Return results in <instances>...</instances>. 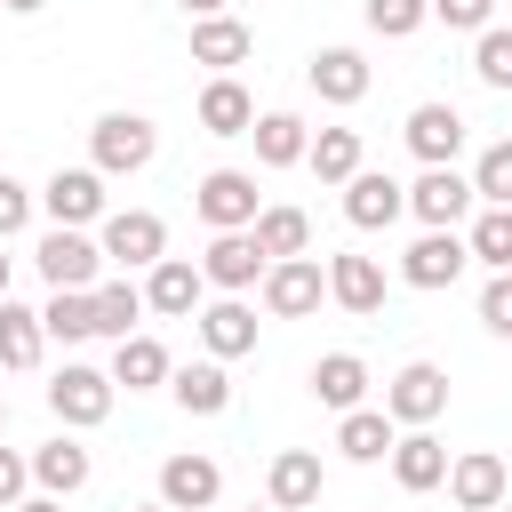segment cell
Listing matches in <instances>:
<instances>
[{"label":"cell","instance_id":"5bb4252c","mask_svg":"<svg viewBox=\"0 0 512 512\" xmlns=\"http://www.w3.org/2000/svg\"><path fill=\"white\" fill-rule=\"evenodd\" d=\"M464 264H472V240H464V232H424V240L400 256V280H408V288H456Z\"/></svg>","mask_w":512,"mask_h":512},{"label":"cell","instance_id":"7bdbcfd3","mask_svg":"<svg viewBox=\"0 0 512 512\" xmlns=\"http://www.w3.org/2000/svg\"><path fill=\"white\" fill-rule=\"evenodd\" d=\"M184 16L200 24V16H224V0H184Z\"/></svg>","mask_w":512,"mask_h":512},{"label":"cell","instance_id":"f1b7e54d","mask_svg":"<svg viewBox=\"0 0 512 512\" xmlns=\"http://www.w3.org/2000/svg\"><path fill=\"white\" fill-rule=\"evenodd\" d=\"M176 368H168V344L160 336H128V344H112V384H128V392H152V384H168Z\"/></svg>","mask_w":512,"mask_h":512},{"label":"cell","instance_id":"8992f818","mask_svg":"<svg viewBox=\"0 0 512 512\" xmlns=\"http://www.w3.org/2000/svg\"><path fill=\"white\" fill-rule=\"evenodd\" d=\"M440 408H448V368H432V360H408V368L384 384V416L408 424V432H424Z\"/></svg>","mask_w":512,"mask_h":512},{"label":"cell","instance_id":"30bf717a","mask_svg":"<svg viewBox=\"0 0 512 512\" xmlns=\"http://www.w3.org/2000/svg\"><path fill=\"white\" fill-rule=\"evenodd\" d=\"M224 496V472H216V456H200V448H176L168 464H160V504L168 512H208Z\"/></svg>","mask_w":512,"mask_h":512},{"label":"cell","instance_id":"f546056e","mask_svg":"<svg viewBox=\"0 0 512 512\" xmlns=\"http://www.w3.org/2000/svg\"><path fill=\"white\" fill-rule=\"evenodd\" d=\"M392 440H400V432H392V416H384V408H352V416H336V448H344L352 464H384V456H392Z\"/></svg>","mask_w":512,"mask_h":512},{"label":"cell","instance_id":"60d3db41","mask_svg":"<svg viewBox=\"0 0 512 512\" xmlns=\"http://www.w3.org/2000/svg\"><path fill=\"white\" fill-rule=\"evenodd\" d=\"M24 224H32V192H24V184L0 168V240H16Z\"/></svg>","mask_w":512,"mask_h":512},{"label":"cell","instance_id":"4dcf8cb0","mask_svg":"<svg viewBox=\"0 0 512 512\" xmlns=\"http://www.w3.org/2000/svg\"><path fill=\"white\" fill-rule=\"evenodd\" d=\"M248 232H256V248H264L272 264H288V256H312V216H304V208H264Z\"/></svg>","mask_w":512,"mask_h":512},{"label":"cell","instance_id":"d590c367","mask_svg":"<svg viewBox=\"0 0 512 512\" xmlns=\"http://www.w3.org/2000/svg\"><path fill=\"white\" fill-rule=\"evenodd\" d=\"M360 16H368L376 40H408V32L432 16V0H360Z\"/></svg>","mask_w":512,"mask_h":512},{"label":"cell","instance_id":"7a4b0ae2","mask_svg":"<svg viewBox=\"0 0 512 512\" xmlns=\"http://www.w3.org/2000/svg\"><path fill=\"white\" fill-rule=\"evenodd\" d=\"M48 416H56L64 432H96V424L112 416V376L88 368V360H64L56 384H48Z\"/></svg>","mask_w":512,"mask_h":512},{"label":"cell","instance_id":"74e56055","mask_svg":"<svg viewBox=\"0 0 512 512\" xmlns=\"http://www.w3.org/2000/svg\"><path fill=\"white\" fill-rule=\"evenodd\" d=\"M472 72H480L488 88H512V32H504V24H488V32L472 40Z\"/></svg>","mask_w":512,"mask_h":512},{"label":"cell","instance_id":"ba28073f","mask_svg":"<svg viewBox=\"0 0 512 512\" xmlns=\"http://www.w3.org/2000/svg\"><path fill=\"white\" fill-rule=\"evenodd\" d=\"M200 296H208V272H200L192 256H160V264L144 272V304H152L160 320H200Z\"/></svg>","mask_w":512,"mask_h":512},{"label":"cell","instance_id":"7402d4cb","mask_svg":"<svg viewBox=\"0 0 512 512\" xmlns=\"http://www.w3.org/2000/svg\"><path fill=\"white\" fill-rule=\"evenodd\" d=\"M328 296L344 304V312H384V264L376 256H328Z\"/></svg>","mask_w":512,"mask_h":512},{"label":"cell","instance_id":"603a6c76","mask_svg":"<svg viewBox=\"0 0 512 512\" xmlns=\"http://www.w3.org/2000/svg\"><path fill=\"white\" fill-rule=\"evenodd\" d=\"M168 392H176L184 416H224V408H232V376H224V360H184V368L168 376Z\"/></svg>","mask_w":512,"mask_h":512},{"label":"cell","instance_id":"484cf974","mask_svg":"<svg viewBox=\"0 0 512 512\" xmlns=\"http://www.w3.org/2000/svg\"><path fill=\"white\" fill-rule=\"evenodd\" d=\"M200 128H208V136H248V128H256V96H248L232 72L208 80V88H200Z\"/></svg>","mask_w":512,"mask_h":512},{"label":"cell","instance_id":"1f68e13d","mask_svg":"<svg viewBox=\"0 0 512 512\" xmlns=\"http://www.w3.org/2000/svg\"><path fill=\"white\" fill-rule=\"evenodd\" d=\"M144 312H152V304H144V288H136V280H96V336L128 344Z\"/></svg>","mask_w":512,"mask_h":512},{"label":"cell","instance_id":"e0dca14e","mask_svg":"<svg viewBox=\"0 0 512 512\" xmlns=\"http://www.w3.org/2000/svg\"><path fill=\"white\" fill-rule=\"evenodd\" d=\"M320 488H328V472H320V456H312V448H280V456H272V472H264V496H272L280 512H312V504H320Z\"/></svg>","mask_w":512,"mask_h":512},{"label":"cell","instance_id":"ac0fdd59","mask_svg":"<svg viewBox=\"0 0 512 512\" xmlns=\"http://www.w3.org/2000/svg\"><path fill=\"white\" fill-rule=\"evenodd\" d=\"M88 472H96V456H88L72 432H56L48 448H32V480H40V496H56V504H64V496H80V488H88Z\"/></svg>","mask_w":512,"mask_h":512},{"label":"cell","instance_id":"3957f363","mask_svg":"<svg viewBox=\"0 0 512 512\" xmlns=\"http://www.w3.org/2000/svg\"><path fill=\"white\" fill-rule=\"evenodd\" d=\"M192 208H200V224H208V232H248V224L264 216V200H256V176H248V168H208V176L192 184Z\"/></svg>","mask_w":512,"mask_h":512},{"label":"cell","instance_id":"d6a6232c","mask_svg":"<svg viewBox=\"0 0 512 512\" xmlns=\"http://www.w3.org/2000/svg\"><path fill=\"white\" fill-rule=\"evenodd\" d=\"M40 344H48L40 312L8 296V304H0V368H40Z\"/></svg>","mask_w":512,"mask_h":512},{"label":"cell","instance_id":"4316f807","mask_svg":"<svg viewBox=\"0 0 512 512\" xmlns=\"http://www.w3.org/2000/svg\"><path fill=\"white\" fill-rule=\"evenodd\" d=\"M248 136H256V160H264V168H296V160L312 152V128H304L296 112H256Z\"/></svg>","mask_w":512,"mask_h":512},{"label":"cell","instance_id":"f35d334b","mask_svg":"<svg viewBox=\"0 0 512 512\" xmlns=\"http://www.w3.org/2000/svg\"><path fill=\"white\" fill-rule=\"evenodd\" d=\"M432 16H440L448 32H488V24H496V0H432Z\"/></svg>","mask_w":512,"mask_h":512},{"label":"cell","instance_id":"4fadbf2b","mask_svg":"<svg viewBox=\"0 0 512 512\" xmlns=\"http://www.w3.org/2000/svg\"><path fill=\"white\" fill-rule=\"evenodd\" d=\"M40 208H48L64 232L104 224V176H96V168H56V176L40 184Z\"/></svg>","mask_w":512,"mask_h":512},{"label":"cell","instance_id":"9c48e42d","mask_svg":"<svg viewBox=\"0 0 512 512\" xmlns=\"http://www.w3.org/2000/svg\"><path fill=\"white\" fill-rule=\"evenodd\" d=\"M320 296H328L320 256H288V264L264 272V312H272V320H304V312H320Z\"/></svg>","mask_w":512,"mask_h":512},{"label":"cell","instance_id":"83f0119b","mask_svg":"<svg viewBox=\"0 0 512 512\" xmlns=\"http://www.w3.org/2000/svg\"><path fill=\"white\" fill-rule=\"evenodd\" d=\"M40 328H48L56 344H88V336H96V288H48Z\"/></svg>","mask_w":512,"mask_h":512},{"label":"cell","instance_id":"277c9868","mask_svg":"<svg viewBox=\"0 0 512 512\" xmlns=\"http://www.w3.org/2000/svg\"><path fill=\"white\" fill-rule=\"evenodd\" d=\"M472 176H456V168H424L416 184H408V216L424 224V232H456L464 216H472Z\"/></svg>","mask_w":512,"mask_h":512},{"label":"cell","instance_id":"ffe728a7","mask_svg":"<svg viewBox=\"0 0 512 512\" xmlns=\"http://www.w3.org/2000/svg\"><path fill=\"white\" fill-rule=\"evenodd\" d=\"M200 344H208V360H240V352H256V312H248L240 296L200 304Z\"/></svg>","mask_w":512,"mask_h":512},{"label":"cell","instance_id":"8d00e7d4","mask_svg":"<svg viewBox=\"0 0 512 512\" xmlns=\"http://www.w3.org/2000/svg\"><path fill=\"white\" fill-rule=\"evenodd\" d=\"M472 192H480L488 208H512V144H488V152L472 160Z\"/></svg>","mask_w":512,"mask_h":512},{"label":"cell","instance_id":"52a82bcc","mask_svg":"<svg viewBox=\"0 0 512 512\" xmlns=\"http://www.w3.org/2000/svg\"><path fill=\"white\" fill-rule=\"evenodd\" d=\"M200 272H208V288L240 296V288H264L272 256L256 248V232H216V240H208V256H200Z\"/></svg>","mask_w":512,"mask_h":512},{"label":"cell","instance_id":"cb8c5ba5","mask_svg":"<svg viewBox=\"0 0 512 512\" xmlns=\"http://www.w3.org/2000/svg\"><path fill=\"white\" fill-rule=\"evenodd\" d=\"M448 464H456V456H448L432 432H400V440H392V480H400L408 496L440 488V480H448Z\"/></svg>","mask_w":512,"mask_h":512},{"label":"cell","instance_id":"5b68a950","mask_svg":"<svg viewBox=\"0 0 512 512\" xmlns=\"http://www.w3.org/2000/svg\"><path fill=\"white\" fill-rule=\"evenodd\" d=\"M96 248H104V264H128V272L144 264V272H152V264L168 256V224H160L152 208H112V216H104V240H96Z\"/></svg>","mask_w":512,"mask_h":512},{"label":"cell","instance_id":"7dc6e473","mask_svg":"<svg viewBox=\"0 0 512 512\" xmlns=\"http://www.w3.org/2000/svg\"><path fill=\"white\" fill-rule=\"evenodd\" d=\"M128 512H168V504H128Z\"/></svg>","mask_w":512,"mask_h":512},{"label":"cell","instance_id":"ab89813d","mask_svg":"<svg viewBox=\"0 0 512 512\" xmlns=\"http://www.w3.org/2000/svg\"><path fill=\"white\" fill-rule=\"evenodd\" d=\"M480 320H488V336H512V272H488V288H480Z\"/></svg>","mask_w":512,"mask_h":512},{"label":"cell","instance_id":"8fae6325","mask_svg":"<svg viewBox=\"0 0 512 512\" xmlns=\"http://www.w3.org/2000/svg\"><path fill=\"white\" fill-rule=\"evenodd\" d=\"M504 488H512V464H504L496 448H464V456L448 464V496H456V512H496Z\"/></svg>","mask_w":512,"mask_h":512},{"label":"cell","instance_id":"b9f144b4","mask_svg":"<svg viewBox=\"0 0 512 512\" xmlns=\"http://www.w3.org/2000/svg\"><path fill=\"white\" fill-rule=\"evenodd\" d=\"M24 480H32V456L0 448V512H16V504H24Z\"/></svg>","mask_w":512,"mask_h":512},{"label":"cell","instance_id":"6da1fadb","mask_svg":"<svg viewBox=\"0 0 512 512\" xmlns=\"http://www.w3.org/2000/svg\"><path fill=\"white\" fill-rule=\"evenodd\" d=\"M152 152H160V128L144 112H104L88 128V168L96 176H136V168H152Z\"/></svg>","mask_w":512,"mask_h":512},{"label":"cell","instance_id":"7c38bea8","mask_svg":"<svg viewBox=\"0 0 512 512\" xmlns=\"http://www.w3.org/2000/svg\"><path fill=\"white\" fill-rule=\"evenodd\" d=\"M400 136H408V152H416L424 168H456V152H464V112L432 96V104H416V112H408V128H400Z\"/></svg>","mask_w":512,"mask_h":512},{"label":"cell","instance_id":"bcb514c9","mask_svg":"<svg viewBox=\"0 0 512 512\" xmlns=\"http://www.w3.org/2000/svg\"><path fill=\"white\" fill-rule=\"evenodd\" d=\"M8 280H16V264H8V256H0V304H8Z\"/></svg>","mask_w":512,"mask_h":512},{"label":"cell","instance_id":"d6986e66","mask_svg":"<svg viewBox=\"0 0 512 512\" xmlns=\"http://www.w3.org/2000/svg\"><path fill=\"white\" fill-rule=\"evenodd\" d=\"M304 80H312L320 104H360V96H368V56H360V48H320V56L304 64Z\"/></svg>","mask_w":512,"mask_h":512},{"label":"cell","instance_id":"2e32d148","mask_svg":"<svg viewBox=\"0 0 512 512\" xmlns=\"http://www.w3.org/2000/svg\"><path fill=\"white\" fill-rule=\"evenodd\" d=\"M40 272H48V288H96V272H104V248L88 240V232H48L40 240Z\"/></svg>","mask_w":512,"mask_h":512},{"label":"cell","instance_id":"d4e9b609","mask_svg":"<svg viewBox=\"0 0 512 512\" xmlns=\"http://www.w3.org/2000/svg\"><path fill=\"white\" fill-rule=\"evenodd\" d=\"M248 48H256V40H248L240 16H200V24H192V64H208L216 80H224L232 64H248Z\"/></svg>","mask_w":512,"mask_h":512},{"label":"cell","instance_id":"f6af8a7d","mask_svg":"<svg viewBox=\"0 0 512 512\" xmlns=\"http://www.w3.org/2000/svg\"><path fill=\"white\" fill-rule=\"evenodd\" d=\"M16 512H64V504H56V496H24Z\"/></svg>","mask_w":512,"mask_h":512},{"label":"cell","instance_id":"681fc988","mask_svg":"<svg viewBox=\"0 0 512 512\" xmlns=\"http://www.w3.org/2000/svg\"><path fill=\"white\" fill-rule=\"evenodd\" d=\"M0 424H8V400H0Z\"/></svg>","mask_w":512,"mask_h":512},{"label":"cell","instance_id":"c3c4849f","mask_svg":"<svg viewBox=\"0 0 512 512\" xmlns=\"http://www.w3.org/2000/svg\"><path fill=\"white\" fill-rule=\"evenodd\" d=\"M248 512H280V504H248Z\"/></svg>","mask_w":512,"mask_h":512},{"label":"cell","instance_id":"44dd1931","mask_svg":"<svg viewBox=\"0 0 512 512\" xmlns=\"http://www.w3.org/2000/svg\"><path fill=\"white\" fill-rule=\"evenodd\" d=\"M312 400L336 408V416H352V408L368 400V360H360V352H320V360H312Z\"/></svg>","mask_w":512,"mask_h":512},{"label":"cell","instance_id":"836d02e7","mask_svg":"<svg viewBox=\"0 0 512 512\" xmlns=\"http://www.w3.org/2000/svg\"><path fill=\"white\" fill-rule=\"evenodd\" d=\"M304 168H312L320 184H352V176H360V128H320L312 152H304Z\"/></svg>","mask_w":512,"mask_h":512},{"label":"cell","instance_id":"9a60e30c","mask_svg":"<svg viewBox=\"0 0 512 512\" xmlns=\"http://www.w3.org/2000/svg\"><path fill=\"white\" fill-rule=\"evenodd\" d=\"M400 216H408V184H392V176H376V168H360V176L344 184V224L384 232V224H400Z\"/></svg>","mask_w":512,"mask_h":512},{"label":"cell","instance_id":"ee69618b","mask_svg":"<svg viewBox=\"0 0 512 512\" xmlns=\"http://www.w3.org/2000/svg\"><path fill=\"white\" fill-rule=\"evenodd\" d=\"M0 8H8V16H40L48 0H0Z\"/></svg>","mask_w":512,"mask_h":512},{"label":"cell","instance_id":"e575fe53","mask_svg":"<svg viewBox=\"0 0 512 512\" xmlns=\"http://www.w3.org/2000/svg\"><path fill=\"white\" fill-rule=\"evenodd\" d=\"M464 240H472V264H488V272H512V208H480Z\"/></svg>","mask_w":512,"mask_h":512}]
</instances>
